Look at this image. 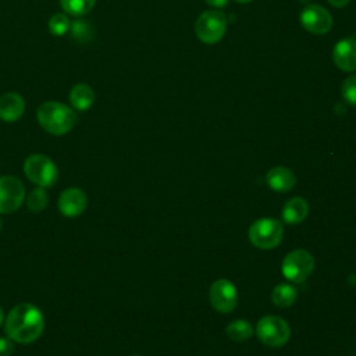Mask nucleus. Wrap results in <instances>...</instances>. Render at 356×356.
<instances>
[{"label":"nucleus","mask_w":356,"mask_h":356,"mask_svg":"<svg viewBox=\"0 0 356 356\" xmlns=\"http://www.w3.org/2000/svg\"><path fill=\"white\" fill-rule=\"evenodd\" d=\"M4 328L7 337L14 342L32 343L44 330V317L38 306L32 303H19L7 314Z\"/></svg>","instance_id":"obj_1"},{"label":"nucleus","mask_w":356,"mask_h":356,"mask_svg":"<svg viewBox=\"0 0 356 356\" xmlns=\"http://www.w3.org/2000/svg\"><path fill=\"white\" fill-rule=\"evenodd\" d=\"M36 115L40 127L56 136L68 134L78 121L76 113L71 107L54 100L40 104Z\"/></svg>","instance_id":"obj_2"},{"label":"nucleus","mask_w":356,"mask_h":356,"mask_svg":"<svg viewBox=\"0 0 356 356\" xmlns=\"http://www.w3.org/2000/svg\"><path fill=\"white\" fill-rule=\"evenodd\" d=\"M249 241L259 249H273L275 248L284 235L282 224L271 217H264L256 220L249 228Z\"/></svg>","instance_id":"obj_3"},{"label":"nucleus","mask_w":356,"mask_h":356,"mask_svg":"<svg viewBox=\"0 0 356 356\" xmlns=\"http://www.w3.org/2000/svg\"><path fill=\"white\" fill-rule=\"evenodd\" d=\"M26 178L40 188H50L58 178V168L44 154H32L24 163Z\"/></svg>","instance_id":"obj_4"},{"label":"nucleus","mask_w":356,"mask_h":356,"mask_svg":"<svg viewBox=\"0 0 356 356\" xmlns=\"http://www.w3.org/2000/svg\"><path fill=\"white\" fill-rule=\"evenodd\" d=\"M314 268V257L305 249L289 252L281 264L284 277L295 284L306 281Z\"/></svg>","instance_id":"obj_5"},{"label":"nucleus","mask_w":356,"mask_h":356,"mask_svg":"<svg viewBox=\"0 0 356 356\" xmlns=\"http://www.w3.org/2000/svg\"><path fill=\"white\" fill-rule=\"evenodd\" d=\"M256 334L260 342L267 346H282L288 342L291 328L288 323L280 316H264L257 321Z\"/></svg>","instance_id":"obj_6"},{"label":"nucleus","mask_w":356,"mask_h":356,"mask_svg":"<svg viewBox=\"0 0 356 356\" xmlns=\"http://www.w3.org/2000/svg\"><path fill=\"white\" fill-rule=\"evenodd\" d=\"M227 29V18L221 11L207 10L202 13L195 24L197 38L207 44L218 42Z\"/></svg>","instance_id":"obj_7"},{"label":"nucleus","mask_w":356,"mask_h":356,"mask_svg":"<svg viewBox=\"0 0 356 356\" xmlns=\"http://www.w3.org/2000/svg\"><path fill=\"white\" fill-rule=\"evenodd\" d=\"M24 199L25 188L17 177H0V214H8L18 210Z\"/></svg>","instance_id":"obj_8"},{"label":"nucleus","mask_w":356,"mask_h":356,"mask_svg":"<svg viewBox=\"0 0 356 356\" xmlns=\"http://www.w3.org/2000/svg\"><path fill=\"white\" fill-rule=\"evenodd\" d=\"M211 306L220 313H231L238 303V292L229 280H217L210 286Z\"/></svg>","instance_id":"obj_9"},{"label":"nucleus","mask_w":356,"mask_h":356,"mask_svg":"<svg viewBox=\"0 0 356 356\" xmlns=\"http://www.w3.org/2000/svg\"><path fill=\"white\" fill-rule=\"evenodd\" d=\"M300 24L310 33L324 35L332 26V17L324 7L318 4H310L302 10Z\"/></svg>","instance_id":"obj_10"},{"label":"nucleus","mask_w":356,"mask_h":356,"mask_svg":"<svg viewBox=\"0 0 356 356\" xmlns=\"http://www.w3.org/2000/svg\"><path fill=\"white\" fill-rule=\"evenodd\" d=\"M88 206L86 193L79 188L64 189L58 196V210L63 216L74 218L81 216Z\"/></svg>","instance_id":"obj_11"},{"label":"nucleus","mask_w":356,"mask_h":356,"mask_svg":"<svg viewBox=\"0 0 356 356\" xmlns=\"http://www.w3.org/2000/svg\"><path fill=\"white\" fill-rule=\"evenodd\" d=\"M335 65L346 72L356 70V38H345L339 40L332 51Z\"/></svg>","instance_id":"obj_12"},{"label":"nucleus","mask_w":356,"mask_h":356,"mask_svg":"<svg viewBox=\"0 0 356 356\" xmlns=\"http://www.w3.org/2000/svg\"><path fill=\"white\" fill-rule=\"evenodd\" d=\"M266 184L275 192H288L296 185V175L286 167H273L266 174Z\"/></svg>","instance_id":"obj_13"},{"label":"nucleus","mask_w":356,"mask_h":356,"mask_svg":"<svg viewBox=\"0 0 356 356\" xmlns=\"http://www.w3.org/2000/svg\"><path fill=\"white\" fill-rule=\"evenodd\" d=\"M24 111L25 102L18 93L8 92L0 97V118L3 121L14 122L22 117Z\"/></svg>","instance_id":"obj_14"},{"label":"nucleus","mask_w":356,"mask_h":356,"mask_svg":"<svg viewBox=\"0 0 356 356\" xmlns=\"http://www.w3.org/2000/svg\"><path fill=\"white\" fill-rule=\"evenodd\" d=\"M309 214V203L300 196L291 197L282 207V220L288 224H299Z\"/></svg>","instance_id":"obj_15"},{"label":"nucleus","mask_w":356,"mask_h":356,"mask_svg":"<svg viewBox=\"0 0 356 356\" xmlns=\"http://www.w3.org/2000/svg\"><path fill=\"white\" fill-rule=\"evenodd\" d=\"M95 102L93 89L86 83L74 85L70 90V103L76 111H86Z\"/></svg>","instance_id":"obj_16"},{"label":"nucleus","mask_w":356,"mask_h":356,"mask_svg":"<svg viewBox=\"0 0 356 356\" xmlns=\"http://www.w3.org/2000/svg\"><path fill=\"white\" fill-rule=\"evenodd\" d=\"M298 298V291L293 285L281 282L277 284L271 291V300L278 307H289L295 303Z\"/></svg>","instance_id":"obj_17"},{"label":"nucleus","mask_w":356,"mask_h":356,"mask_svg":"<svg viewBox=\"0 0 356 356\" xmlns=\"http://www.w3.org/2000/svg\"><path fill=\"white\" fill-rule=\"evenodd\" d=\"M225 332L229 339L235 342H243L252 337L253 325L246 320H235L227 325Z\"/></svg>","instance_id":"obj_18"},{"label":"nucleus","mask_w":356,"mask_h":356,"mask_svg":"<svg viewBox=\"0 0 356 356\" xmlns=\"http://www.w3.org/2000/svg\"><path fill=\"white\" fill-rule=\"evenodd\" d=\"M63 10L75 17L88 14L96 4V0H60Z\"/></svg>","instance_id":"obj_19"},{"label":"nucleus","mask_w":356,"mask_h":356,"mask_svg":"<svg viewBox=\"0 0 356 356\" xmlns=\"http://www.w3.org/2000/svg\"><path fill=\"white\" fill-rule=\"evenodd\" d=\"M47 203H49V197H47V193H46L44 188L38 186V188L32 189L26 196L28 210H31L33 213H39V211L44 210Z\"/></svg>","instance_id":"obj_20"},{"label":"nucleus","mask_w":356,"mask_h":356,"mask_svg":"<svg viewBox=\"0 0 356 356\" xmlns=\"http://www.w3.org/2000/svg\"><path fill=\"white\" fill-rule=\"evenodd\" d=\"M70 28H71V22L68 17L63 13H57L49 19V31L54 36L65 35L70 31Z\"/></svg>","instance_id":"obj_21"},{"label":"nucleus","mask_w":356,"mask_h":356,"mask_svg":"<svg viewBox=\"0 0 356 356\" xmlns=\"http://www.w3.org/2000/svg\"><path fill=\"white\" fill-rule=\"evenodd\" d=\"M70 29L72 32V36L79 42L90 40V38L93 36V28L86 21H82V19L71 24Z\"/></svg>","instance_id":"obj_22"},{"label":"nucleus","mask_w":356,"mask_h":356,"mask_svg":"<svg viewBox=\"0 0 356 356\" xmlns=\"http://www.w3.org/2000/svg\"><path fill=\"white\" fill-rule=\"evenodd\" d=\"M341 92H342L343 99L349 104L356 106V75H352L343 81Z\"/></svg>","instance_id":"obj_23"},{"label":"nucleus","mask_w":356,"mask_h":356,"mask_svg":"<svg viewBox=\"0 0 356 356\" xmlns=\"http://www.w3.org/2000/svg\"><path fill=\"white\" fill-rule=\"evenodd\" d=\"M14 352V343L10 337H0V356H11Z\"/></svg>","instance_id":"obj_24"},{"label":"nucleus","mask_w":356,"mask_h":356,"mask_svg":"<svg viewBox=\"0 0 356 356\" xmlns=\"http://www.w3.org/2000/svg\"><path fill=\"white\" fill-rule=\"evenodd\" d=\"M204 1L213 7H224L228 3V0H204Z\"/></svg>","instance_id":"obj_25"},{"label":"nucleus","mask_w":356,"mask_h":356,"mask_svg":"<svg viewBox=\"0 0 356 356\" xmlns=\"http://www.w3.org/2000/svg\"><path fill=\"white\" fill-rule=\"evenodd\" d=\"M332 7H343L349 3V0H327Z\"/></svg>","instance_id":"obj_26"},{"label":"nucleus","mask_w":356,"mask_h":356,"mask_svg":"<svg viewBox=\"0 0 356 356\" xmlns=\"http://www.w3.org/2000/svg\"><path fill=\"white\" fill-rule=\"evenodd\" d=\"M3 321H4V313H3V310H1V307H0V325L3 324Z\"/></svg>","instance_id":"obj_27"},{"label":"nucleus","mask_w":356,"mask_h":356,"mask_svg":"<svg viewBox=\"0 0 356 356\" xmlns=\"http://www.w3.org/2000/svg\"><path fill=\"white\" fill-rule=\"evenodd\" d=\"M235 1H236V3H242V4H243V3H249V1H252V0H235Z\"/></svg>","instance_id":"obj_28"},{"label":"nucleus","mask_w":356,"mask_h":356,"mask_svg":"<svg viewBox=\"0 0 356 356\" xmlns=\"http://www.w3.org/2000/svg\"><path fill=\"white\" fill-rule=\"evenodd\" d=\"M1 225H3V222H1V218H0V231H1Z\"/></svg>","instance_id":"obj_29"},{"label":"nucleus","mask_w":356,"mask_h":356,"mask_svg":"<svg viewBox=\"0 0 356 356\" xmlns=\"http://www.w3.org/2000/svg\"><path fill=\"white\" fill-rule=\"evenodd\" d=\"M131 356H140V355H131Z\"/></svg>","instance_id":"obj_30"}]
</instances>
